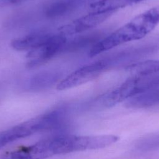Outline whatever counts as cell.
I'll use <instances>...</instances> for the list:
<instances>
[{
    "mask_svg": "<svg viewBox=\"0 0 159 159\" xmlns=\"http://www.w3.org/2000/svg\"><path fill=\"white\" fill-rule=\"evenodd\" d=\"M148 34L141 24L134 17L119 29L97 42L92 46L89 55L91 57H94L124 43L141 39Z\"/></svg>",
    "mask_w": 159,
    "mask_h": 159,
    "instance_id": "6da1fadb",
    "label": "cell"
},
{
    "mask_svg": "<svg viewBox=\"0 0 159 159\" xmlns=\"http://www.w3.org/2000/svg\"><path fill=\"white\" fill-rule=\"evenodd\" d=\"M137 2H139V0H98L90 5V9L92 12H109L113 13L119 9Z\"/></svg>",
    "mask_w": 159,
    "mask_h": 159,
    "instance_id": "ba28073f",
    "label": "cell"
},
{
    "mask_svg": "<svg viewBox=\"0 0 159 159\" xmlns=\"http://www.w3.org/2000/svg\"><path fill=\"white\" fill-rule=\"evenodd\" d=\"M99 40H97L96 37L94 35H87L84 36H81L74 39L68 44H65L63 50L69 52H73L84 48V47L88 46L91 43H93L94 44H95Z\"/></svg>",
    "mask_w": 159,
    "mask_h": 159,
    "instance_id": "8fae6325",
    "label": "cell"
},
{
    "mask_svg": "<svg viewBox=\"0 0 159 159\" xmlns=\"http://www.w3.org/2000/svg\"><path fill=\"white\" fill-rule=\"evenodd\" d=\"M145 1V0H139V2H140V1Z\"/></svg>",
    "mask_w": 159,
    "mask_h": 159,
    "instance_id": "4fadbf2b",
    "label": "cell"
},
{
    "mask_svg": "<svg viewBox=\"0 0 159 159\" xmlns=\"http://www.w3.org/2000/svg\"><path fill=\"white\" fill-rule=\"evenodd\" d=\"M107 64V60H101L86 65L73 71L62 80L57 84V89L60 91L65 90L91 81L105 70Z\"/></svg>",
    "mask_w": 159,
    "mask_h": 159,
    "instance_id": "277c9868",
    "label": "cell"
},
{
    "mask_svg": "<svg viewBox=\"0 0 159 159\" xmlns=\"http://www.w3.org/2000/svg\"><path fill=\"white\" fill-rule=\"evenodd\" d=\"M51 34L37 32L15 39L11 42V47L17 51H30L43 43Z\"/></svg>",
    "mask_w": 159,
    "mask_h": 159,
    "instance_id": "52a82bcc",
    "label": "cell"
},
{
    "mask_svg": "<svg viewBox=\"0 0 159 159\" xmlns=\"http://www.w3.org/2000/svg\"><path fill=\"white\" fill-rule=\"evenodd\" d=\"M50 138L7 154L4 159H46L54 155Z\"/></svg>",
    "mask_w": 159,
    "mask_h": 159,
    "instance_id": "8992f818",
    "label": "cell"
},
{
    "mask_svg": "<svg viewBox=\"0 0 159 159\" xmlns=\"http://www.w3.org/2000/svg\"><path fill=\"white\" fill-rule=\"evenodd\" d=\"M133 76H145L159 72V60H148L133 63L127 68Z\"/></svg>",
    "mask_w": 159,
    "mask_h": 159,
    "instance_id": "9c48e42d",
    "label": "cell"
},
{
    "mask_svg": "<svg viewBox=\"0 0 159 159\" xmlns=\"http://www.w3.org/2000/svg\"><path fill=\"white\" fill-rule=\"evenodd\" d=\"M152 15L153 16L154 18L159 24V5L155 7H153L149 9Z\"/></svg>",
    "mask_w": 159,
    "mask_h": 159,
    "instance_id": "7c38bea8",
    "label": "cell"
},
{
    "mask_svg": "<svg viewBox=\"0 0 159 159\" xmlns=\"http://www.w3.org/2000/svg\"><path fill=\"white\" fill-rule=\"evenodd\" d=\"M66 41L65 36L60 33L51 35L43 43L29 51L26 55V66L34 68L47 62L64 48Z\"/></svg>",
    "mask_w": 159,
    "mask_h": 159,
    "instance_id": "3957f363",
    "label": "cell"
},
{
    "mask_svg": "<svg viewBox=\"0 0 159 159\" xmlns=\"http://www.w3.org/2000/svg\"><path fill=\"white\" fill-rule=\"evenodd\" d=\"M150 89L148 79L145 76H133L119 87L106 94L101 99L107 107H112L125 99L147 91Z\"/></svg>",
    "mask_w": 159,
    "mask_h": 159,
    "instance_id": "7a4b0ae2",
    "label": "cell"
},
{
    "mask_svg": "<svg viewBox=\"0 0 159 159\" xmlns=\"http://www.w3.org/2000/svg\"><path fill=\"white\" fill-rule=\"evenodd\" d=\"M74 6V0H59L48 6L45 13L48 17L56 18L66 14L71 11Z\"/></svg>",
    "mask_w": 159,
    "mask_h": 159,
    "instance_id": "30bf717a",
    "label": "cell"
},
{
    "mask_svg": "<svg viewBox=\"0 0 159 159\" xmlns=\"http://www.w3.org/2000/svg\"><path fill=\"white\" fill-rule=\"evenodd\" d=\"M112 14V12H91L60 27V33L65 35L84 32L98 25L110 17Z\"/></svg>",
    "mask_w": 159,
    "mask_h": 159,
    "instance_id": "5b68a950",
    "label": "cell"
}]
</instances>
